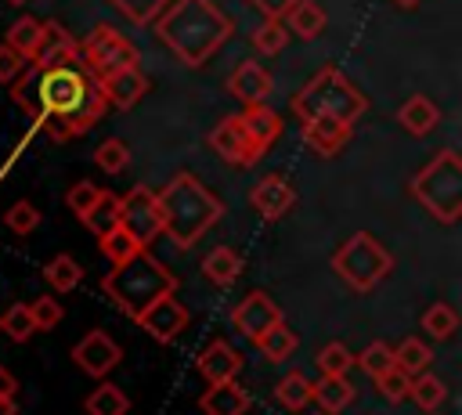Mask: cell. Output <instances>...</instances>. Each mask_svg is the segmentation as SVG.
Listing matches in <instances>:
<instances>
[{"instance_id":"1","label":"cell","mask_w":462,"mask_h":415,"mask_svg":"<svg viewBox=\"0 0 462 415\" xmlns=\"http://www.w3.org/2000/svg\"><path fill=\"white\" fill-rule=\"evenodd\" d=\"M14 105L47 126L54 141H72L87 134L101 115H105V97L97 94V83L87 69L79 65H61V69H32L22 72L11 83Z\"/></svg>"},{"instance_id":"2","label":"cell","mask_w":462,"mask_h":415,"mask_svg":"<svg viewBox=\"0 0 462 415\" xmlns=\"http://www.w3.org/2000/svg\"><path fill=\"white\" fill-rule=\"evenodd\" d=\"M235 32V22L213 0H170L155 18V36L191 69L206 65Z\"/></svg>"},{"instance_id":"3","label":"cell","mask_w":462,"mask_h":415,"mask_svg":"<svg viewBox=\"0 0 462 415\" xmlns=\"http://www.w3.org/2000/svg\"><path fill=\"white\" fill-rule=\"evenodd\" d=\"M155 198L162 213V235L177 249H191L224 213V202L195 173H177L162 191H155Z\"/></svg>"},{"instance_id":"4","label":"cell","mask_w":462,"mask_h":415,"mask_svg":"<svg viewBox=\"0 0 462 415\" xmlns=\"http://www.w3.org/2000/svg\"><path fill=\"white\" fill-rule=\"evenodd\" d=\"M101 292L130 318H137L141 310H148L155 300L173 296L177 292V278L170 274V267L162 260H155L148 249H141L137 256H130L126 263H116L105 278H101Z\"/></svg>"},{"instance_id":"5","label":"cell","mask_w":462,"mask_h":415,"mask_svg":"<svg viewBox=\"0 0 462 415\" xmlns=\"http://www.w3.org/2000/svg\"><path fill=\"white\" fill-rule=\"evenodd\" d=\"M292 112L300 123L314 119V115H332L354 126V119H361L368 112V97L336 69V65H321L296 94H292Z\"/></svg>"},{"instance_id":"6","label":"cell","mask_w":462,"mask_h":415,"mask_svg":"<svg viewBox=\"0 0 462 415\" xmlns=\"http://www.w3.org/2000/svg\"><path fill=\"white\" fill-rule=\"evenodd\" d=\"M411 195L433 220L455 224L462 217V155L455 148H440L411 177Z\"/></svg>"},{"instance_id":"7","label":"cell","mask_w":462,"mask_h":415,"mask_svg":"<svg viewBox=\"0 0 462 415\" xmlns=\"http://www.w3.org/2000/svg\"><path fill=\"white\" fill-rule=\"evenodd\" d=\"M332 271H336V278H339L346 289H354V292H372V289L393 271V256H390V249H386L375 235L357 231V235H350V238L332 253Z\"/></svg>"},{"instance_id":"8","label":"cell","mask_w":462,"mask_h":415,"mask_svg":"<svg viewBox=\"0 0 462 415\" xmlns=\"http://www.w3.org/2000/svg\"><path fill=\"white\" fill-rule=\"evenodd\" d=\"M141 54L130 36H123L116 25H94L90 36L79 43V69H87L94 79L112 76L119 69H137Z\"/></svg>"},{"instance_id":"9","label":"cell","mask_w":462,"mask_h":415,"mask_svg":"<svg viewBox=\"0 0 462 415\" xmlns=\"http://www.w3.org/2000/svg\"><path fill=\"white\" fill-rule=\"evenodd\" d=\"M119 227L141 245L148 249L159 235H162V213H159V198L152 188H134L126 195H119Z\"/></svg>"},{"instance_id":"10","label":"cell","mask_w":462,"mask_h":415,"mask_svg":"<svg viewBox=\"0 0 462 415\" xmlns=\"http://www.w3.org/2000/svg\"><path fill=\"white\" fill-rule=\"evenodd\" d=\"M123 361V346L105 332V328H90L76 346H72V364L79 372H87L90 379H105L116 364Z\"/></svg>"},{"instance_id":"11","label":"cell","mask_w":462,"mask_h":415,"mask_svg":"<svg viewBox=\"0 0 462 415\" xmlns=\"http://www.w3.org/2000/svg\"><path fill=\"white\" fill-rule=\"evenodd\" d=\"M282 321V307L263 292V289H253V292H245L242 300H238V307L231 310V325L256 346V339L267 332V328H274Z\"/></svg>"},{"instance_id":"12","label":"cell","mask_w":462,"mask_h":415,"mask_svg":"<svg viewBox=\"0 0 462 415\" xmlns=\"http://www.w3.org/2000/svg\"><path fill=\"white\" fill-rule=\"evenodd\" d=\"M29 65L32 69H61V65H79V40L58 25V22H43L40 29V40L29 54Z\"/></svg>"},{"instance_id":"13","label":"cell","mask_w":462,"mask_h":415,"mask_svg":"<svg viewBox=\"0 0 462 415\" xmlns=\"http://www.w3.org/2000/svg\"><path fill=\"white\" fill-rule=\"evenodd\" d=\"M134 321H137L155 343H173V339L188 328L191 314H188V307H184L177 296H162V300H155L148 310H141Z\"/></svg>"},{"instance_id":"14","label":"cell","mask_w":462,"mask_h":415,"mask_svg":"<svg viewBox=\"0 0 462 415\" xmlns=\"http://www.w3.org/2000/svg\"><path fill=\"white\" fill-rule=\"evenodd\" d=\"M209 148H213L224 162L238 166V170H245V166L260 162V155H256V148L249 144V137H245V130H242L238 115H227V119H220V123L209 130Z\"/></svg>"},{"instance_id":"15","label":"cell","mask_w":462,"mask_h":415,"mask_svg":"<svg viewBox=\"0 0 462 415\" xmlns=\"http://www.w3.org/2000/svg\"><path fill=\"white\" fill-rule=\"evenodd\" d=\"M249 206L263 217V220H278L296 206V191L282 173H267L249 188Z\"/></svg>"},{"instance_id":"16","label":"cell","mask_w":462,"mask_h":415,"mask_svg":"<svg viewBox=\"0 0 462 415\" xmlns=\"http://www.w3.org/2000/svg\"><path fill=\"white\" fill-rule=\"evenodd\" d=\"M94 83H97V94L105 97L108 108H134L148 94V76L141 69H119V72L101 76Z\"/></svg>"},{"instance_id":"17","label":"cell","mask_w":462,"mask_h":415,"mask_svg":"<svg viewBox=\"0 0 462 415\" xmlns=\"http://www.w3.org/2000/svg\"><path fill=\"white\" fill-rule=\"evenodd\" d=\"M227 90L249 108V105H263L267 97H271V90H274V79H271V72L256 61V58H245L235 72H231V79H227Z\"/></svg>"},{"instance_id":"18","label":"cell","mask_w":462,"mask_h":415,"mask_svg":"<svg viewBox=\"0 0 462 415\" xmlns=\"http://www.w3.org/2000/svg\"><path fill=\"white\" fill-rule=\"evenodd\" d=\"M195 368L199 375L213 386V383H231L238 372H242V354L227 343V339H213L199 357H195Z\"/></svg>"},{"instance_id":"19","label":"cell","mask_w":462,"mask_h":415,"mask_svg":"<svg viewBox=\"0 0 462 415\" xmlns=\"http://www.w3.org/2000/svg\"><path fill=\"white\" fill-rule=\"evenodd\" d=\"M238 123H242V130H245V137H249V144L256 148L260 159H263V155L271 152V144L282 137V115H278L274 108H267V105H249V108L238 115Z\"/></svg>"},{"instance_id":"20","label":"cell","mask_w":462,"mask_h":415,"mask_svg":"<svg viewBox=\"0 0 462 415\" xmlns=\"http://www.w3.org/2000/svg\"><path fill=\"white\" fill-rule=\"evenodd\" d=\"M350 123H343V119H332V115H314V119H307L303 123V144L310 148V152H318V155H336L346 141H350Z\"/></svg>"},{"instance_id":"21","label":"cell","mask_w":462,"mask_h":415,"mask_svg":"<svg viewBox=\"0 0 462 415\" xmlns=\"http://www.w3.org/2000/svg\"><path fill=\"white\" fill-rule=\"evenodd\" d=\"M249 404H253V397H249V390H245L238 379H231V383H213V386L199 397L202 415H245Z\"/></svg>"},{"instance_id":"22","label":"cell","mask_w":462,"mask_h":415,"mask_svg":"<svg viewBox=\"0 0 462 415\" xmlns=\"http://www.w3.org/2000/svg\"><path fill=\"white\" fill-rule=\"evenodd\" d=\"M397 123L411 134V137H426L437 123H440V112H437V105L426 97V94H411L404 105H401V112H397Z\"/></svg>"},{"instance_id":"23","label":"cell","mask_w":462,"mask_h":415,"mask_svg":"<svg viewBox=\"0 0 462 415\" xmlns=\"http://www.w3.org/2000/svg\"><path fill=\"white\" fill-rule=\"evenodd\" d=\"M310 401L321 408V415H336L354 401V386H350V379L321 375L318 383H310Z\"/></svg>"},{"instance_id":"24","label":"cell","mask_w":462,"mask_h":415,"mask_svg":"<svg viewBox=\"0 0 462 415\" xmlns=\"http://www.w3.org/2000/svg\"><path fill=\"white\" fill-rule=\"evenodd\" d=\"M83 224H87V231H90L94 238H105L108 231H116V227H119V195L101 188L97 202L83 213Z\"/></svg>"},{"instance_id":"25","label":"cell","mask_w":462,"mask_h":415,"mask_svg":"<svg viewBox=\"0 0 462 415\" xmlns=\"http://www.w3.org/2000/svg\"><path fill=\"white\" fill-rule=\"evenodd\" d=\"M202 274H206L213 285H231V281L242 274V256H238V249H231V245L209 249L206 260H202Z\"/></svg>"},{"instance_id":"26","label":"cell","mask_w":462,"mask_h":415,"mask_svg":"<svg viewBox=\"0 0 462 415\" xmlns=\"http://www.w3.org/2000/svg\"><path fill=\"white\" fill-rule=\"evenodd\" d=\"M430 364H433V350L419 336H408V339H401V346H393V368L404 372L408 379L430 372Z\"/></svg>"},{"instance_id":"27","label":"cell","mask_w":462,"mask_h":415,"mask_svg":"<svg viewBox=\"0 0 462 415\" xmlns=\"http://www.w3.org/2000/svg\"><path fill=\"white\" fill-rule=\"evenodd\" d=\"M83 408H87V415H126V411H130V397H126L116 383L101 379V383L87 393Z\"/></svg>"},{"instance_id":"28","label":"cell","mask_w":462,"mask_h":415,"mask_svg":"<svg viewBox=\"0 0 462 415\" xmlns=\"http://www.w3.org/2000/svg\"><path fill=\"white\" fill-rule=\"evenodd\" d=\"M79 278H83V271H79V263H76L69 253H58V256H51V260L43 263V281H47L54 292H72V289L79 285Z\"/></svg>"},{"instance_id":"29","label":"cell","mask_w":462,"mask_h":415,"mask_svg":"<svg viewBox=\"0 0 462 415\" xmlns=\"http://www.w3.org/2000/svg\"><path fill=\"white\" fill-rule=\"evenodd\" d=\"M300 346V336L285 325V321H278L274 328H267L260 339H256V350L267 357V361H289V354Z\"/></svg>"},{"instance_id":"30","label":"cell","mask_w":462,"mask_h":415,"mask_svg":"<svg viewBox=\"0 0 462 415\" xmlns=\"http://www.w3.org/2000/svg\"><path fill=\"white\" fill-rule=\"evenodd\" d=\"M274 401L285 408V411H303L310 404V379L303 372H289L278 379L274 386Z\"/></svg>"},{"instance_id":"31","label":"cell","mask_w":462,"mask_h":415,"mask_svg":"<svg viewBox=\"0 0 462 415\" xmlns=\"http://www.w3.org/2000/svg\"><path fill=\"white\" fill-rule=\"evenodd\" d=\"M285 18H289V29L296 36H303V40H314L325 29V7L314 4V0H296Z\"/></svg>"},{"instance_id":"32","label":"cell","mask_w":462,"mask_h":415,"mask_svg":"<svg viewBox=\"0 0 462 415\" xmlns=\"http://www.w3.org/2000/svg\"><path fill=\"white\" fill-rule=\"evenodd\" d=\"M408 397L430 415V411H437L440 404H444V397H448V386L433 375V372H422V375H415L411 379V386H408Z\"/></svg>"},{"instance_id":"33","label":"cell","mask_w":462,"mask_h":415,"mask_svg":"<svg viewBox=\"0 0 462 415\" xmlns=\"http://www.w3.org/2000/svg\"><path fill=\"white\" fill-rule=\"evenodd\" d=\"M40 29H43V18H32V14H22V18H14V25L7 29V47L11 51H18L22 58H25V65H29V54H32V47H36V40H40Z\"/></svg>"},{"instance_id":"34","label":"cell","mask_w":462,"mask_h":415,"mask_svg":"<svg viewBox=\"0 0 462 415\" xmlns=\"http://www.w3.org/2000/svg\"><path fill=\"white\" fill-rule=\"evenodd\" d=\"M458 328V314L451 303H430L422 310V332L433 336V339H451Z\"/></svg>"},{"instance_id":"35","label":"cell","mask_w":462,"mask_h":415,"mask_svg":"<svg viewBox=\"0 0 462 415\" xmlns=\"http://www.w3.org/2000/svg\"><path fill=\"white\" fill-rule=\"evenodd\" d=\"M94 162H97V170L101 173H123L126 170V162H130V144L123 141V137H105L97 148H94Z\"/></svg>"},{"instance_id":"36","label":"cell","mask_w":462,"mask_h":415,"mask_svg":"<svg viewBox=\"0 0 462 415\" xmlns=\"http://www.w3.org/2000/svg\"><path fill=\"white\" fill-rule=\"evenodd\" d=\"M0 328L7 339L14 343H29L36 336V325H32V314H29V303H11L4 314H0Z\"/></svg>"},{"instance_id":"37","label":"cell","mask_w":462,"mask_h":415,"mask_svg":"<svg viewBox=\"0 0 462 415\" xmlns=\"http://www.w3.org/2000/svg\"><path fill=\"white\" fill-rule=\"evenodd\" d=\"M354 364H357L368 379H379V375H386V372L393 368V346H390V343H368V346L354 357Z\"/></svg>"},{"instance_id":"38","label":"cell","mask_w":462,"mask_h":415,"mask_svg":"<svg viewBox=\"0 0 462 415\" xmlns=\"http://www.w3.org/2000/svg\"><path fill=\"white\" fill-rule=\"evenodd\" d=\"M97 245H101V256L116 267V263H126L130 256H137L141 253V245L123 231V227H116V231H108L105 238H97Z\"/></svg>"},{"instance_id":"39","label":"cell","mask_w":462,"mask_h":415,"mask_svg":"<svg viewBox=\"0 0 462 415\" xmlns=\"http://www.w3.org/2000/svg\"><path fill=\"white\" fill-rule=\"evenodd\" d=\"M354 368V354L343 343H325L318 354V372L332 375V379H346V372Z\"/></svg>"},{"instance_id":"40","label":"cell","mask_w":462,"mask_h":415,"mask_svg":"<svg viewBox=\"0 0 462 415\" xmlns=\"http://www.w3.org/2000/svg\"><path fill=\"white\" fill-rule=\"evenodd\" d=\"M285 43H289V32H285V25H282V22H263V25H256V29H253V47H256L263 58L282 54V51H285Z\"/></svg>"},{"instance_id":"41","label":"cell","mask_w":462,"mask_h":415,"mask_svg":"<svg viewBox=\"0 0 462 415\" xmlns=\"http://www.w3.org/2000/svg\"><path fill=\"white\" fill-rule=\"evenodd\" d=\"M29 314H32L36 332H47V328H54V325L65 318V310H61V303H58L54 296H36V300L29 303Z\"/></svg>"},{"instance_id":"42","label":"cell","mask_w":462,"mask_h":415,"mask_svg":"<svg viewBox=\"0 0 462 415\" xmlns=\"http://www.w3.org/2000/svg\"><path fill=\"white\" fill-rule=\"evenodd\" d=\"M4 220H7V227H11L14 235H29V231H36V224H40V209H36L32 202L18 198V202L4 213Z\"/></svg>"},{"instance_id":"43","label":"cell","mask_w":462,"mask_h":415,"mask_svg":"<svg viewBox=\"0 0 462 415\" xmlns=\"http://www.w3.org/2000/svg\"><path fill=\"white\" fill-rule=\"evenodd\" d=\"M97 195H101V188L97 184H90V180H76L72 188H69V195H65V202H69V209L83 220V213L97 202Z\"/></svg>"},{"instance_id":"44","label":"cell","mask_w":462,"mask_h":415,"mask_svg":"<svg viewBox=\"0 0 462 415\" xmlns=\"http://www.w3.org/2000/svg\"><path fill=\"white\" fill-rule=\"evenodd\" d=\"M375 386H379V393L390 401V404H401L404 397H408V386H411V379L404 375V372H397V368H390L386 375H379V379H372Z\"/></svg>"},{"instance_id":"45","label":"cell","mask_w":462,"mask_h":415,"mask_svg":"<svg viewBox=\"0 0 462 415\" xmlns=\"http://www.w3.org/2000/svg\"><path fill=\"white\" fill-rule=\"evenodd\" d=\"M22 72H25V58L7 43H0V83H14Z\"/></svg>"},{"instance_id":"46","label":"cell","mask_w":462,"mask_h":415,"mask_svg":"<svg viewBox=\"0 0 462 415\" xmlns=\"http://www.w3.org/2000/svg\"><path fill=\"white\" fill-rule=\"evenodd\" d=\"M292 4H296V0H249V7H256L267 22H282V18L292 11Z\"/></svg>"},{"instance_id":"47","label":"cell","mask_w":462,"mask_h":415,"mask_svg":"<svg viewBox=\"0 0 462 415\" xmlns=\"http://www.w3.org/2000/svg\"><path fill=\"white\" fill-rule=\"evenodd\" d=\"M14 393H18V379L11 368L0 364V397H14Z\"/></svg>"},{"instance_id":"48","label":"cell","mask_w":462,"mask_h":415,"mask_svg":"<svg viewBox=\"0 0 462 415\" xmlns=\"http://www.w3.org/2000/svg\"><path fill=\"white\" fill-rule=\"evenodd\" d=\"M0 415H18V404H14V397H0Z\"/></svg>"},{"instance_id":"49","label":"cell","mask_w":462,"mask_h":415,"mask_svg":"<svg viewBox=\"0 0 462 415\" xmlns=\"http://www.w3.org/2000/svg\"><path fill=\"white\" fill-rule=\"evenodd\" d=\"M393 4H397V7H415L419 0H393Z\"/></svg>"},{"instance_id":"50","label":"cell","mask_w":462,"mask_h":415,"mask_svg":"<svg viewBox=\"0 0 462 415\" xmlns=\"http://www.w3.org/2000/svg\"><path fill=\"white\" fill-rule=\"evenodd\" d=\"M7 4H14V7H22V4H29V0H7Z\"/></svg>"},{"instance_id":"51","label":"cell","mask_w":462,"mask_h":415,"mask_svg":"<svg viewBox=\"0 0 462 415\" xmlns=\"http://www.w3.org/2000/svg\"><path fill=\"white\" fill-rule=\"evenodd\" d=\"M430 415H440V411H430Z\"/></svg>"},{"instance_id":"52","label":"cell","mask_w":462,"mask_h":415,"mask_svg":"<svg viewBox=\"0 0 462 415\" xmlns=\"http://www.w3.org/2000/svg\"><path fill=\"white\" fill-rule=\"evenodd\" d=\"M155 4H159V0H155ZM159 7H162V4H159Z\"/></svg>"}]
</instances>
